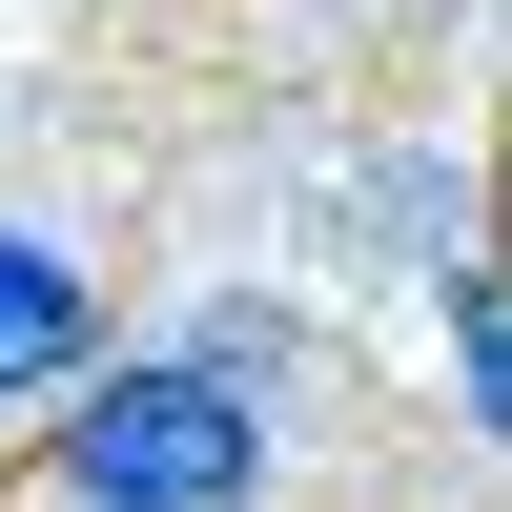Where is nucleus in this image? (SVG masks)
I'll list each match as a JSON object with an SVG mask.
<instances>
[{
  "label": "nucleus",
  "mask_w": 512,
  "mask_h": 512,
  "mask_svg": "<svg viewBox=\"0 0 512 512\" xmlns=\"http://www.w3.org/2000/svg\"><path fill=\"white\" fill-rule=\"evenodd\" d=\"M431 308H451V390H472V431L512 451V226H492V246H451Z\"/></svg>",
  "instance_id": "obj_3"
},
{
  "label": "nucleus",
  "mask_w": 512,
  "mask_h": 512,
  "mask_svg": "<svg viewBox=\"0 0 512 512\" xmlns=\"http://www.w3.org/2000/svg\"><path fill=\"white\" fill-rule=\"evenodd\" d=\"M103 267L82 246H41V226H0V410H82L103 390Z\"/></svg>",
  "instance_id": "obj_2"
},
{
  "label": "nucleus",
  "mask_w": 512,
  "mask_h": 512,
  "mask_svg": "<svg viewBox=\"0 0 512 512\" xmlns=\"http://www.w3.org/2000/svg\"><path fill=\"white\" fill-rule=\"evenodd\" d=\"M267 328H185V349H123L103 390L41 431V512H267Z\"/></svg>",
  "instance_id": "obj_1"
}]
</instances>
